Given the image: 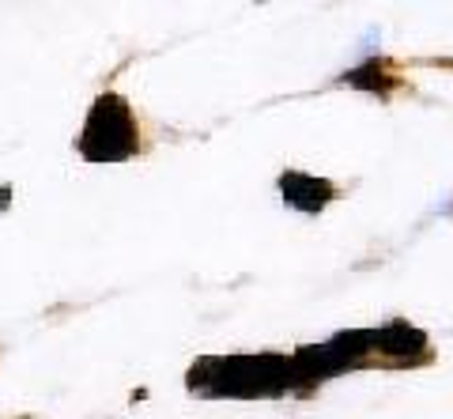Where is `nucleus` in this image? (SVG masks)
<instances>
[{
  "label": "nucleus",
  "mask_w": 453,
  "mask_h": 419,
  "mask_svg": "<svg viewBox=\"0 0 453 419\" xmlns=\"http://www.w3.org/2000/svg\"><path fill=\"white\" fill-rule=\"evenodd\" d=\"M80 156L88 163H121L133 159L140 151V125L133 118L129 103L121 95H98L95 106L88 110V121H83V133L76 140Z\"/></svg>",
  "instance_id": "1"
},
{
  "label": "nucleus",
  "mask_w": 453,
  "mask_h": 419,
  "mask_svg": "<svg viewBox=\"0 0 453 419\" xmlns=\"http://www.w3.org/2000/svg\"><path fill=\"white\" fill-rule=\"evenodd\" d=\"M280 197L288 208H295V212L318 216L336 197V186L329 178H318V174H306V171H283L280 174Z\"/></svg>",
  "instance_id": "2"
},
{
  "label": "nucleus",
  "mask_w": 453,
  "mask_h": 419,
  "mask_svg": "<svg viewBox=\"0 0 453 419\" xmlns=\"http://www.w3.org/2000/svg\"><path fill=\"white\" fill-rule=\"evenodd\" d=\"M8 204H12V189H8V186H0V212H4Z\"/></svg>",
  "instance_id": "3"
}]
</instances>
